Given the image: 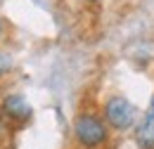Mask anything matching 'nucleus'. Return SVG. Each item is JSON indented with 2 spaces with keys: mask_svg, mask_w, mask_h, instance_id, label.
Segmentation results:
<instances>
[{
  "mask_svg": "<svg viewBox=\"0 0 154 149\" xmlns=\"http://www.w3.org/2000/svg\"><path fill=\"white\" fill-rule=\"evenodd\" d=\"M74 140L83 149H97L109 140V126L95 114H78L74 121Z\"/></svg>",
  "mask_w": 154,
  "mask_h": 149,
  "instance_id": "f257e3e1",
  "label": "nucleus"
},
{
  "mask_svg": "<svg viewBox=\"0 0 154 149\" xmlns=\"http://www.w3.org/2000/svg\"><path fill=\"white\" fill-rule=\"evenodd\" d=\"M135 118H137V111L123 95H114L104 102V121L109 128H114L119 132L131 130L135 126Z\"/></svg>",
  "mask_w": 154,
  "mask_h": 149,
  "instance_id": "f03ea898",
  "label": "nucleus"
},
{
  "mask_svg": "<svg viewBox=\"0 0 154 149\" xmlns=\"http://www.w3.org/2000/svg\"><path fill=\"white\" fill-rule=\"evenodd\" d=\"M2 114L7 118H14V121H26L31 116V104L21 95H7L2 99Z\"/></svg>",
  "mask_w": 154,
  "mask_h": 149,
  "instance_id": "7ed1b4c3",
  "label": "nucleus"
},
{
  "mask_svg": "<svg viewBox=\"0 0 154 149\" xmlns=\"http://www.w3.org/2000/svg\"><path fill=\"white\" fill-rule=\"evenodd\" d=\"M135 142L140 149H154V116H145L135 128Z\"/></svg>",
  "mask_w": 154,
  "mask_h": 149,
  "instance_id": "20e7f679",
  "label": "nucleus"
},
{
  "mask_svg": "<svg viewBox=\"0 0 154 149\" xmlns=\"http://www.w3.org/2000/svg\"><path fill=\"white\" fill-rule=\"evenodd\" d=\"M10 66H12V57L5 55V52H0V74H5Z\"/></svg>",
  "mask_w": 154,
  "mask_h": 149,
  "instance_id": "39448f33",
  "label": "nucleus"
},
{
  "mask_svg": "<svg viewBox=\"0 0 154 149\" xmlns=\"http://www.w3.org/2000/svg\"><path fill=\"white\" fill-rule=\"evenodd\" d=\"M147 114H149V116H154V95H152V102H149V109H147Z\"/></svg>",
  "mask_w": 154,
  "mask_h": 149,
  "instance_id": "423d86ee",
  "label": "nucleus"
},
{
  "mask_svg": "<svg viewBox=\"0 0 154 149\" xmlns=\"http://www.w3.org/2000/svg\"><path fill=\"white\" fill-rule=\"evenodd\" d=\"M0 33H2V21H0Z\"/></svg>",
  "mask_w": 154,
  "mask_h": 149,
  "instance_id": "0eeeda50",
  "label": "nucleus"
},
{
  "mask_svg": "<svg viewBox=\"0 0 154 149\" xmlns=\"http://www.w3.org/2000/svg\"><path fill=\"white\" fill-rule=\"evenodd\" d=\"M93 2H100V0H93Z\"/></svg>",
  "mask_w": 154,
  "mask_h": 149,
  "instance_id": "6e6552de",
  "label": "nucleus"
}]
</instances>
